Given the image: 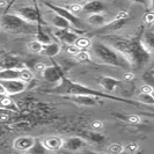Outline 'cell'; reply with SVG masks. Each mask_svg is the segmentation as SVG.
<instances>
[{"mask_svg": "<svg viewBox=\"0 0 154 154\" xmlns=\"http://www.w3.org/2000/svg\"><path fill=\"white\" fill-rule=\"evenodd\" d=\"M144 31L143 26L139 28V32L136 36L126 38L122 36L112 35H102L100 38L104 41L111 48H114L118 54H121L124 58L129 62L131 69H134L137 71L145 69L151 60V52L141 43V34Z\"/></svg>", "mask_w": 154, "mask_h": 154, "instance_id": "6da1fadb", "label": "cell"}, {"mask_svg": "<svg viewBox=\"0 0 154 154\" xmlns=\"http://www.w3.org/2000/svg\"><path fill=\"white\" fill-rule=\"evenodd\" d=\"M49 93L51 94H58V95H87V96H94V97H100V99H107V100L117 101V102H122V103H128L131 106H136V107H140V103L138 101H132L129 99H122L115 95H111L109 93L101 92V91H96L92 87H88L82 84L75 82L71 79L64 77L60 79V81L58 82V85L52 88V91Z\"/></svg>", "mask_w": 154, "mask_h": 154, "instance_id": "7a4b0ae2", "label": "cell"}, {"mask_svg": "<svg viewBox=\"0 0 154 154\" xmlns=\"http://www.w3.org/2000/svg\"><path fill=\"white\" fill-rule=\"evenodd\" d=\"M93 52L96 56V58L99 59V62L106 65H110V66H115V67H119V69H124L126 71H130L131 66L129 62L124 58L121 54H118L114 48L104 43L103 41H95L91 44Z\"/></svg>", "mask_w": 154, "mask_h": 154, "instance_id": "3957f363", "label": "cell"}, {"mask_svg": "<svg viewBox=\"0 0 154 154\" xmlns=\"http://www.w3.org/2000/svg\"><path fill=\"white\" fill-rule=\"evenodd\" d=\"M0 29L4 32L16 35H31L37 30V24L26 21L17 14H2L0 17Z\"/></svg>", "mask_w": 154, "mask_h": 154, "instance_id": "277c9868", "label": "cell"}, {"mask_svg": "<svg viewBox=\"0 0 154 154\" xmlns=\"http://www.w3.org/2000/svg\"><path fill=\"white\" fill-rule=\"evenodd\" d=\"M45 6H48V7L52 11V12L57 13L58 15H60V16H63L64 19H66V20L72 24V27H75L77 29H81V30H84V27H85L84 21H82L80 17H78L75 14L71 13L67 8L57 6V5L51 4V2H45Z\"/></svg>", "mask_w": 154, "mask_h": 154, "instance_id": "5b68a950", "label": "cell"}, {"mask_svg": "<svg viewBox=\"0 0 154 154\" xmlns=\"http://www.w3.org/2000/svg\"><path fill=\"white\" fill-rule=\"evenodd\" d=\"M129 22V20H122V19H115L111 22L106 23L102 27H99V29L95 31H93V36L95 35H112L116 34L117 31H119L122 28H124L126 26V23Z\"/></svg>", "mask_w": 154, "mask_h": 154, "instance_id": "8992f818", "label": "cell"}, {"mask_svg": "<svg viewBox=\"0 0 154 154\" xmlns=\"http://www.w3.org/2000/svg\"><path fill=\"white\" fill-rule=\"evenodd\" d=\"M16 14L20 15L26 21H29L35 24H42L43 23V19L39 13V9L36 7V5L32 6H26V7H21L16 9Z\"/></svg>", "mask_w": 154, "mask_h": 154, "instance_id": "52a82bcc", "label": "cell"}, {"mask_svg": "<svg viewBox=\"0 0 154 154\" xmlns=\"http://www.w3.org/2000/svg\"><path fill=\"white\" fill-rule=\"evenodd\" d=\"M41 73H42V77L44 78V80H46L50 84H58L60 79L64 77L62 69L56 64L54 66H46Z\"/></svg>", "mask_w": 154, "mask_h": 154, "instance_id": "ba28073f", "label": "cell"}, {"mask_svg": "<svg viewBox=\"0 0 154 154\" xmlns=\"http://www.w3.org/2000/svg\"><path fill=\"white\" fill-rule=\"evenodd\" d=\"M0 84L4 86L6 94H19L26 89V82L20 79H11V80H0Z\"/></svg>", "mask_w": 154, "mask_h": 154, "instance_id": "9c48e42d", "label": "cell"}, {"mask_svg": "<svg viewBox=\"0 0 154 154\" xmlns=\"http://www.w3.org/2000/svg\"><path fill=\"white\" fill-rule=\"evenodd\" d=\"M54 36L59 39L62 43L65 44H73L75 39L79 37L75 31L72 29H63V28H56L54 30Z\"/></svg>", "mask_w": 154, "mask_h": 154, "instance_id": "30bf717a", "label": "cell"}, {"mask_svg": "<svg viewBox=\"0 0 154 154\" xmlns=\"http://www.w3.org/2000/svg\"><path fill=\"white\" fill-rule=\"evenodd\" d=\"M26 67L24 64L21 62V59L16 56L7 54L0 58V69H22Z\"/></svg>", "mask_w": 154, "mask_h": 154, "instance_id": "8fae6325", "label": "cell"}, {"mask_svg": "<svg viewBox=\"0 0 154 154\" xmlns=\"http://www.w3.org/2000/svg\"><path fill=\"white\" fill-rule=\"evenodd\" d=\"M85 146H87V141L81 137H69V138L64 139L62 145V147H64L65 149L72 151V152L79 151Z\"/></svg>", "mask_w": 154, "mask_h": 154, "instance_id": "7c38bea8", "label": "cell"}, {"mask_svg": "<svg viewBox=\"0 0 154 154\" xmlns=\"http://www.w3.org/2000/svg\"><path fill=\"white\" fill-rule=\"evenodd\" d=\"M65 99L72 101L74 103H77L79 106H84V107H92V106H96L97 102L94 96H87V95H65Z\"/></svg>", "mask_w": 154, "mask_h": 154, "instance_id": "4fadbf2b", "label": "cell"}, {"mask_svg": "<svg viewBox=\"0 0 154 154\" xmlns=\"http://www.w3.org/2000/svg\"><path fill=\"white\" fill-rule=\"evenodd\" d=\"M106 11V5L101 0H89L85 5H82V12L87 14H94V13H102Z\"/></svg>", "mask_w": 154, "mask_h": 154, "instance_id": "5bb4252c", "label": "cell"}, {"mask_svg": "<svg viewBox=\"0 0 154 154\" xmlns=\"http://www.w3.org/2000/svg\"><path fill=\"white\" fill-rule=\"evenodd\" d=\"M121 80L115 79L111 77H101L99 80V85L103 88V91H106L107 93H112L118 86L121 85Z\"/></svg>", "mask_w": 154, "mask_h": 154, "instance_id": "9a60e30c", "label": "cell"}, {"mask_svg": "<svg viewBox=\"0 0 154 154\" xmlns=\"http://www.w3.org/2000/svg\"><path fill=\"white\" fill-rule=\"evenodd\" d=\"M35 143L34 137H19L14 140L13 146L17 151H29Z\"/></svg>", "mask_w": 154, "mask_h": 154, "instance_id": "2e32d148", "label": "cell"}, {"mask_svg": "<svg viewBox=\"0 0 154 154\" xmlns=\"http://www.w3.org/2000/svg\"><path fill=\"white\" fill-rule=\"evenodd\" d=\"M50 22L52 26H54L56 28H63V29H72V24L64 19L63 16L58 15L57 13L52 12V14H50Z\"/></svg>", "mask_w": 154, "mask_h": 154, "instance_id": "e0dca14e", "label": "cell"}, {"mask_svg": "<svg viewBox=\"0 0 154 154\" xmlns=\"http://www.w3.org/2000/svg\"><path fill=\"white\" fill-rule=\"evenodd\" d=\"M62 50L60 44L56 43V42H50L48 44H43V49H42V54H44L45 56H48L49 58H54L57 54H59Z\"/></svg>", "mask_w": 154, "mask_h": 154, "instance_id": "ac0fdd59", "label": "cell"}, {"mask_svg": "<svg viewBox=\"0 0 154 154\" xmlns=\"http://www.w3.org/2000/svg\"><path fill=\"white\" fill-rule=\"evenodd\" d=\"M43 145L46 148V151H57L62 147L63 139L58 137H48L44 139Z\"/></svg>", "mask_w": 154, "mask_h": 154, "instance_id": "d6986e66", "label": "cell"}, {"mask_svg": "<svg viewBox=\"0 0 154 154\" xmlns=\"http://www.w3.org/2000/svg\"><path fill=\"white\" fill-rule=\"evenodd\" d=\"M0 108L1 109H8L12 111H17V106L15 104V102L12 100L7 94H0Z\"/></svg>", "mask_w": 154, "mask_h": 154, "instance_id": "ffe728a7", "label": "cell"}, {"mask_svg": "<svg viewBox=\"0 0 154 154\" xmlns=\"http://www.w3.org/2000/svg\"><path fill=\"white\" fill-rule=\"evenodd\" d=\"M141 43L144 44V46L146 48L147 50L152 54L154 49V34L153 31H143L141 34Z\"/></svg>", "mask_w": 154, "mask_h": 154, "instance_id": "44dd1931", "label": "cell"}, {"mask_svg": "<svg viewBox=\"0 0 154 154\" xmlns=\"http://www.w3.org/2000/svg\"><path fill=\"white\" fill-rule=\"evenodd\" d=\"M87 22L94 27H102L103 24L107 23V17L102 13H94V14H91L88 16Z\"/></svg>", "mask_w": 154, "mask_h": 154, "instance_id": "7402d4cb", "label": "cell"}, {"mask_svg": "<svg viewBox=\"0 0 154 154\" xmlns=\"http://www.w3.org/2000/svg\"><path fill=\"white\" fill-rule=\"evenodd\" d=\"M20 69H0V80H11L19 79Z\"/></svg>", "mask_w": 154, "mask_h": 154, "instance_id": "603a6c76", "label": "cell"}, {"mask_svg": "<svg viewBox=\"0 0 154 154\" xmlns=\"http://www.w3.org/2000/svg\"><path fill=\"white\" fill-rule=\"evenodd\" d=\"M36 38L38 42H41L42 44H48L51 42V37L46 34L45 31L42 29V24H37V30H36Z\"/></svg>", "mask_w": 154, "mask_h": 154, "instance_id": "cb8c5ba5", "label": "cell"}, {"mask_svg": "<svg viewBox=\"0 0 154 154\" xmlns=\"http://www.w3.org/2000/svg\"><path fill=\"white\" fill-rule=\"evenodd\" d=\"M137 101L141 104H146V106H153L154 104V97L152 94L148 93H140L137 97Z\"/></svg>", "mask_w": 154, "mask_h": 154, "instance_id": "d4e9b609", "label": "cell"}, {"mask_svg": "<svg viewBox=\"0 0 154 154\" xmlns=\"http://www.w3.org/2000/svg\"><path fill=\"white\" fill-rule=\"evenodd\" d=\"M32 73H31V71H29L28 69H26V67H22V69H20V75H19V79L20 80H22L24 82H29L32 80Z\"/></svg>", "mask_w": 154, "mask_h": 154, "instance_id": "484cf974", "label": "cell"}, {"mask_svg": "<svg viewBox=\"0 0 154 154\" xmlns=\"http://www.w3.org/2000/svg\"><path fill=\"white\" fill-rule=\"evenodd\" d=\"M45 151L46 148L44 147V145L39 141L38 139H35L34 145H32V147H31L28 152H30V153H44Z\"/></svg>", "mask_w": 154, "mask_h": 154, "instance_id": "4316f807", "label": "cell"}, {"mask_svg": "<svg viewBox=\"0 0 154 154\" xmlns=\"http://www.w3.org/2000/svg\"><path fill=\"white\" fill-rule=\"evenodd\" d=\"M74 44L81 50V49H87V48H89L91 44H92V41L86 38V37H78V38L75 39V42H74Z\"/></svg>", "mask_w": 154, "mask_h": 154, "instance_id": "83f0119b", "label": "cell"}, {"mask_svg": "<svg viewBox=\"0 0 154 154\" xmlns=\"http://www.w3.org/2000/svg\"><path fill=\"white\" fill-rule=\"evenodd\" d=\"M28 49L30 50L31 52H34V54H41L42 49H43V44L36 39V41H32V42H30L28 44Z\"/></svg>", "mask_w": 154, "mask_h": 154, "instance_id": "f1b7e54d", "label": "cell"}, {"mask_svg": "<svg viewBox=\"0 0 154 154\" xmlns=\"http://www.w3.org/2000/svg\"><path fill=\"white\" fill-rule=\"evenodd\" d=\"M87 134H88L87 137L89 138V140H92L94 143H103L104 139H106L102 134L99 133V131H91L89 133H87Z\"/></svg>", "mask_w": 154, "mask_h": 154, "instance_id": "f546056e", "label": "cell"}, {"mask_svg": "<svg viewBox=\"0 0 154 154\" xmlns=\"http://www.w3.org/2000/svg\"><path fill=\"white\" fill-rule=\"evenodd\" d=\"M124 151V146L119 143H115V144H111L108 147V152L109 153H114V154H119Z\"/></svg>", "mask_w": 154, "mask_h": 154, "instance_id": "4dcf8cb0", "label": "cell"}, {"mask_svg": "<svg viewBox=\"0 0 154 154\" xmlns=\"http://www.w3.org/2000/svg\"><path fill=\"white\" fill-rule=\"evenodd\" d=\"M74 57H75V59H77L78 62H81V63H86L91 59L89 54H88L87 51H81V50H80Z\"/></svg>", "mask_w": 154, "mask_h": 154, "instance_id": "1f68e13d", "label": "cell"}, {"mask_svg": "<svg viewBox=\"0 0 154 154\" xmlns=\"http://www.w3.org/2000/svg\"><path fill=\"white\" fill-rule=\"evenodd\" d=\"M67 9L71 13H73V14H78V13L82 12V5H80L78 2H74V4H71Z\"/></svg>", "mask_w": 154, "mask_h": 154, "instance_id": "d6a6232c", "label": "cell"}, {"mask_svg": "<svg viewBox=\"0 0 154 154\" xmlns=\"http://www.w3.org/2000/svg\"><path fill=\"white\" fill-rule=\"evenodd\" d=\"M79 51H80V49L74 43L73 44H67V46H66V52L69 54H71V56H75Z\"/></svg>", "mask_w": 154, "mask_h": 154, "instance_id": "836d02e7", "label": "cell"}, {"mask_svg": "<svg viewBox=\"0 0 154 154\" xmlns=\"http://www.w3.org/2000/svg\"><path fill=\"white\" fill-rule=\"evenodd\" d=\"M125 121L130 124H138L140 123V117L138 115H129L125 116Z\"/></svg>", "mask_w": 154, "mask_h": 154, "instance_id": "e575fe53", "label": "cell"}, {"mask_svg": "<svg viewBox=\"0 0 154 154\" xmlns=\"http://www.w3.org/2000/svg\"><path fill=\"white\" fill-rule=\"evenodd\" d=\"M91 129L93 131H100L103 129V123L101 121H94L91 123Z\"/></svg>", "mask_w": 154, "mask_h": 154, "instance_id": "d590c367", "label": "cell"}, {"mask_svg": "<svg viewBox=\"0 0 154 154\" xmlns=\"http://www.w3.org/2000/svg\"><path fill=\"white\" fill-rule=\"evenodd\" d=\"M115 19H122V20H130V13L128 11H121Z\"/></svg>", "mask_w": 154, "mask_h": 154, "instance_id": "8d00e7d4", "label": "cell"}, {"mask_svg": "<svg viewBox=\"0 0 154 154\" xmlns=\"http://www.w3.org/2000/svg\"><path fill=\"white\" fill-rule=\"evenodd\" d=\"M124 149H126L128 152H131V153H136V152L138 151V144H136V143H131L130 145H128Z\"/></svg>", "mask_w": 154, "mask_h": 154, "instance_id": "74e56055", "label": "cell"}, {"mask_svg": "<svg viewBox=\"0 0 154 154\" xmlns=\"http://www.w3.org/2000/svg\"><path fill=\"white\" fill-rule=\"evenodd\" d=\"M140 93H148V94H152V93H153V87L151 85L145 84L144 86L140 87Z\"/></svg>", "mask_w": 154, "mask_h": 154, "instance_id": "f35d334b", "label": "cell"}, {"mask_svg": "<svg viewBox=\"0 0 154 154\" xmlns=\"http://www.w3.org/2000/svg\"><path fill=\"white\" fill-rule=\"evenodd\" d=\"M45 67H46L45 64H44V63H42V62L36 63V64L34 65V69H35L36 72H42V71L45 69Z\"/></svg>", "mask_w": 154, "mask_h": 154, "instance_id": "ab89813d", "label": "cell"}, {"mask_svg": "<svg viewBox=\"0 0 154 154\" xmlns=\"http://www.w3.org/2000/svg\"><path fill=\"white\" fill-rule=\"evenodd\" d=\"M154 20V14L152 12H148L146 15H145V22L148 23V24H152Z\"/></svg>", "mask_w": 154, "mask_h": 154, "instance_id": "60d3db41", "label": "cell"}, {"mask_svg": "<svg viewBox=\"0 0 154 154\" xmlns=\"http://www.w3.org/2000/svg\"><path fill=\"white\" fill-rule=\"evenodd\" d=\"M123 79L124 80H128V81H131V80H133L134 79V74H133V72H131V71H128L125 74L123 75Z\"/></svg>", "mask_w": 154, "mask_h": 154, "instance_id": "b9f144b4", "label": "cell"}, {"mask_svg": "<svg viewBox=\"0 0 154 154\" xmlns=\"http://www.w3.org/2000/svg\"><path fill=\"white\" fill-rule=\"evenodd\" d=\"M131 2H133V4H139V5H144L145 7L146 6H148L147 5V0H130Z\"/></svg>", "mask_w": 154, "mask_h": 154, "instance_id": "7bdbcfd3", "label": "cell"}, {"mask_svg": "<svg viewBox=\"0 0 154 154\" xmlns=\"http://www.w3.org/2000/svg\"><path fill=\"white\" fill-rule=\"evenodd\" d=\"M6 6H7V2H6L5 0H0V7L4 8V7H6Z\"/></svg>", "mask_w": 154, "mask_h": 154, "instance_id": "ee69618b", "label": "cell"}, {"mask_svg": "<svg viewBox=\"0 0 154 154\" xmlns=\"http://www.w3.org/2000/svg\"><path fill=\"white\" fill-rule=\"evenodd\" d=\"M6 91H5V88H4V86L0 84V94H5Z\"/></svg>", "mask_w": 154, "mask_h": 154, "instance_id": "f6af8a7d", "label": "cell"}, {"mask_svg": "<svg viewBox=\"0 0 154 154\" xmlns=\"http://www.w3.org/2000/svg\"><path fill=\"white\" fill-rule=\"evenodd\" d=\"M1 41H2V37H1V35H0V42H1Z\"/></svg>", "mask_w": 154, "mask_h": 154, "instance_id": "bcb514c9", "label": "cell"}, {"mask_svg": "<svg viewBox=\"0 0 154 154\" xmlns=\"http://www.w3.org/2000/svg\"><path fill=\"white\" fill-rule=\"evenodd\" d=\"M66 1H69V0H66Z\"/></svg>", "mask_w": 154, "mask_h": 154, "instance_id": "7dc6e473", "label": "cell"}, {"mask_svg": "<svg viewBox=\"0 0 154 154\" xmlns=\"http://www.w3.org/2000/svg\"><path fill=\"white\" fill-rule=\"evenodd\" d=\"M34 1H35V0H34Z\"/></svg>", "mask_w": 154, "mask_h": 154, "instance_id": "c3c4849f", "label": "cell"}]
</instances>
